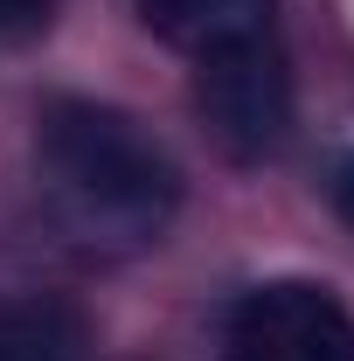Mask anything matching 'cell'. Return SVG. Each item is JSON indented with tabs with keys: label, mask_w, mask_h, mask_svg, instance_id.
Masks as SVG:
<instances>
[{
	"label": "cell",
	"mask_w": 354,
	"mask_h": 361,
	"mask_svg": "<svg viewBox=\"0 0 354 361\" xmlns=\"http://www.w3.org/2000/svg\"><path fill=\"white\" fill-rule=\"evenodd\" d=\"M42 174L63 223L84 243H153L181 209V167L139 118L97 97H56L42 111Z\"/></svg>",
	"instance_id": "6da1fadb"
},
{
	"label": "cell",
	"mask_w": 354,
	"mask_h": 361,
	"mask_svg": "<svg viewBox=\"0 0 354 361\" xmlns=\"http://www.w3.org/2000/svg\"><path fill=\"white\" fill-rule=\"evenodd\" d=\"M195 104H202L209 133L236 160H264L271 146H278V133H285V111H292L285 56L271 42V28L202 49L195 56Z\"/></svg>",
	"instance_id": "7a4b0ae2"
},
{
	"label": "cell",
	"mask_w": 354,
	"mask_h": 361,
	"mask_svg": "<svg viewBox=\"0 0 354 361\" xmlns=\"http://www.w3.org/2000/svg\"><path fill=\"white\" fill-rule=\"evenodd\" d=\"M222 361H354V319L326 285H257L229 313Z\"/></svg>",
	"instance_id": "3957f363"
},
{
	"label": "cell",
	"mask_w": 354,
	"mask_h": 361,
	"mask_svg": "<svg viewBox=\"0 0 354 361\" xmlns=\"http://www.w3.org/2000/svg\"><path fill=\"white\" fill-rule=\"evenodd\" d=\"M139 14H146L153 35H167L188 56L271 28V0H139Z\"/></svg>",
	"instance_id": "277c9868"
},
{
	"label": "cell",
	"mask_w": 354,
	"mask_h": 361,
	"mask_svg": "<svg viewBox=\"0 0 354 361\" xmlns=\"http://www.w3.org/2000/svg\"><path fill=\"white\" fill-rule=\"evenodd\" d=\"M0 361H90V326L63 299L0 306Z\"/></svg>",
	"instance_id": "5b68a950"
},
{
	"label": "cell",
	"mask_w": 354,
	"mask_h": 361,
	"mask_svg": "<svg viewBox=\"0 0 354 361\" xmlns=\"http://www.w3.org/2000/svg\"><path fill=\"white\" fill-rule=\"evenodd\" d=\"M56 0H0V35H35Z\"/></svg>",
	"instance_id": "8992f818"
},
{
	"label": "cell",
	"mask_w": 354,
	"mask_h": 361,
	"mask_svg": "<svg viewBox=\"0 0 354 361\" xmlns=\"http://www.w3.org/2000/svg\"><path fill=\"white\" fill-rule=\"evenodd\" d=\"M334 209L354 223V160H341V174H334Z\"/></svg>",
	"instance_id": "52a82bcc"
}]
</instances>
